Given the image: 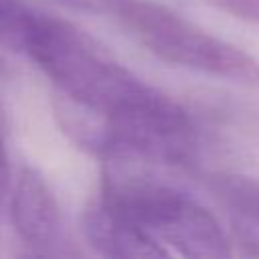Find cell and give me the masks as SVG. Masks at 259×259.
<instances>
[{"instance_id": "cell-1", "label": "cell", "mask_w": 259, "mask_h": 259, "mask_svg": "<svg viewBox=\"0 0 259 259\" xmlns=\"http://www.w3.org/2000/svg\"><path fill=\"white\" fill-rule=\"evenodd\" d=\"M20 49L53 81L69 105L83 113L105 117L154 89L89 34L55 16L34 12Z\"/></svg>"}, {"instance_id": "cell-6", "label": "cell", "mask_w": 259, "mask_h": 259, "mask_svg": "<svg viewBox=\"0 0 259 259\" xmlns=\"http://www.w3.org/2000/svg\"><path fill=\"white\" fill-rule=\"evenodd\" d=\"M83 231L89 245L107 257H166L158 245L99 196L83 214Z\"/></svg>"}, {"instance_id": "cell-11", "label": "cell", "mask_w": 259, "mask_h": 259, "mask_svg": "<svg viewBox=\"0 0 259 259\" xmlns=\"http://www.w3.org/2000/svg\"><path fill=\"white\" fill-rule=\"evenodd\" d=\"M10 186H12L10 162H8V154L4 150V144L0 140V210L6 204V200H10Z\"/></svg>"}, {"instance_id": "cell-2", "label": "cell", "mask_w": 259, "mask_h": 259, "mask_svg": "<svg viewBox=\"0 0 259 259\" xmlns=\"http://www.w3.org/2000/svg\"><path fill=\"white\" fill-rule=\"evenodd\" d=\"M107 206L136 225L168 255L229 257L231 243L219 221L186 192L105 166L97 194Z\"/></svg>"}, {"instance_id": "cell-8", "label": "cell", "mask_w": 259, "mask_h": 259, "mask_svg": "<svg viewBox=\"0 0 259 259\" xmlns=\"http://www.w3.org/2000/svg\"><path fill=\"white\" fill-rule=\"evenodd\" d=\"M34 10L18 0H0V40L20 47Z\"/></svg>"}, {"instance_id": "cell-10", "label": "cell", "mask_w": 259, "mask_h": 259, "mask_svg": "<svg viewBox=\"0 0 259 259\" xmlns=\"http://www.w3.org/2000/svg\"><path fill=\"white\" fill-rule=\"evenodd\" d=\"M71 8L93 12V14H107V16H119L123 8L130 4V0H59Z\"/></svg>"}, {"instance_id": "cell-9", "label": "cell", "mask_w": 259, "mask_h": 259, "mask_svg": "<svg viewBox=\"0 0 259 259\" xmlns=\"http://www.w3.org/2000/svg\"><path fill=\"white\" fill-rule=\"evenodd\" d=\"M202 2L231 14L233 18L259 24V0H202Z\"/></svg>"}, {"instance_id": "cell-7", "label": "cell", "mask_w": 259, "mask_h": 259, "mask_svg": "<svg viewBox=\"0 0 259 259\" xmlns=\"http://www.w3.org/2000/svg\"><path fill=\"white\" fill-rule=\"evenodd\" d=\"M206 186L225 208L259 225V178L237 172H212L206 176Z\"/></svg>"}, {"instance_id": "cell-5", "label": "cell", "mask_w": 259, "mask_h": 259, "mask_svg": "<svg viewBox=\"0 0 259 259\" xmlns=\"http://www.w3.org/2000/svg\"><path fill=\"white\" fill-rule=\"evenodd\" d=\"M10 217L22 243L40 255L57 253L63 243V214L47 178L34 166H22L10 192Z\"/></svg>"}, {"instance_id": "cell-3", "label": "cell", "mask_w": 259, "mask_h": 259, "mask_svg": "<svg viewBox=\"0 0 259 259\" xmlns=\"http://www.w3.org/2000/svg\"><path fill=\"white\" fill-rule=\"evenodd\" d=\"M65 130L85 148L109 160L186 164L196 152V127L188 111L158 89L101 117V123L65 115Z\"/></svg>"}, {"instance_id": "cell-4", "label": "cell", "mask_w": 259, "mask_h": 259, "mask_svg": "<svg viewBox=\"0 0 259 259\" xmlns=\"http://www.w3.org/2000/svg\"><path fill=\"white\" fill-rule=\"evenodd\" d=\"M117 18L164 63L233 83H259V61L255 57L206 32L162 4L130 0Z\"/></svg>"}]
</instances>
